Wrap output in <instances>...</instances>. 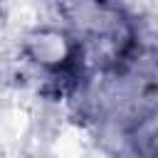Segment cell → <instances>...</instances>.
Masks as SVG:
<instances>
[{"label": "cell", "mask_w": 158, "mask_h": 158, "mask_svg": "<svg viewBox=\"0 0 158 158\" xmlns=\"http://www.w3.org/2000/svg\"><path fill=\"white\" fill-rule=\"evenodd\" d=\"M133 143H136V151H141L143 156H148V158L158 156V111L146 114L143 121L136 123Z\"/></svg>", "instance_id": "obj_1"}]
</instances>
